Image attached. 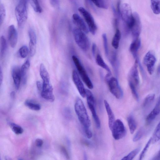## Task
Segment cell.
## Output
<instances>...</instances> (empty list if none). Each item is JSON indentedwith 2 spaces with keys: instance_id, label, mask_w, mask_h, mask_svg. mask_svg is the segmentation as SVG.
<instances>
[{
  "instance_id": "obj_47",
  "label": "cell",
  "mask_w": 160,
  "mask_h": 160,
  "mask_svg": "<svg viewBox=\"0 0 160 160\" xmlns=\"http://www.w3.org/2000/svg\"><path fill=\"white\" fill-rule=\"evenodd\" d=\"M82 143L87 146H89L91 145L90 143L88 140L85 139H82Z\"/></svg>"
},
{
  "instance_id": "obj_27",
  "label": "cell",
  "mask_w": 160,
  "mask_h": 160,
  "mask_svg": "<svg viewBox=\"0 0 160 160\" xmlns=\"http://www.w3.org/2000/svg\"><path fill=\"white\" fill-rule=\"evenodd\" d=\"M7 48L6 40L5 37L2 35L0 38V57L3 58L6 53Z\"/></svg>"
},
{
  "instance_id": "obj_15",
  "label": "cell",
  "mask_w": 160,
  "mask_h": 160,
  "mask_svg": "<svg viewBox=\"0 0 160 160\" xmlns=\"http://www.w3.org/2000/svg\"><path fill=\"white\" fill-rule=\"evenodd\" d=\"M72 20L77 28L85 33L89 32L88 27L83 19L78 14L74 13L72 16Z\"/></svg>"
},
{
  "instance_id": "obj_8",
  "label": "cell",
  "mask_w": 160,
  "mask_h": 160,
  "mask_svg": "<svg viewBox=\"0 0 160 160\" xmlns=\"http://www.w3.org/2000/svg\"><path fill=\"white\" fill-rule=\"evenodd\" d=\"M112 135L116 140H120L124 137L126 134V130L122 122L120 119L116 120L112 129Z\"/></svg>"
},
{
  "instance_id": "obj_33",
  "label": "cell",
  "mask_w": 160,
  "mask_h": 160,
  "mask_svg": "<svg viewBox=\"0 0 160 160\" xmlns=\"http://www.w3.org/2000/svg\"><path fill=\"white\" fill-rule=\"evenodd\" d=\"M140 149V148H138L133 150L123 158L121 160H132L138 153Z\"/></svg>"
},
{
  "instance_id": "obj_49",
  "label": "cell",
  "mask_w": 160,
  "mask_h": 160,
  "mask_svg": "<svg viewBox=\"0 0 160 160\" xmlns=\"http://www.w3.org/2000/svg\"><path fill=\"white\" fill-rule=\"evenodd\" d=\"M2 73V70L1 67H0V84H1L2 82V78H3Z\"/></svg>"
},
{
  "instance_id": "obj_37",
  "label": "cell",
  "mask_w": 160,
  "mask_h": 160,
  "mask_svg": "<svg viewBox=\"0 0 160 160\" xmlns=\"http://www.w3.org/2000/svg\"><path fill=\"white\" fill-rule=\"evenodd\" d=\"M5 8L3 3H0V24L1 25L3 22L6 17Z\"/></svg>"
},
{
  "instance_id": "obj_6",
  "label": "cell",
  "mask_w": 160,
  "mask_h": 160,
  "mask_svg": "<svg viewBox=\"0 0 160 160\" xmlns=\"http://www.w3.org/2000/svg\"><path fill=\"white\" fill-rule=\"evenodd\" d=\"M72 59L83 82L88 88L92 89L93 87V84L79 59L75 55L72 56Z\"/></svg>"
},
{
  "instance_id": "obj_45",
  "label": "cell",
  "mask_w": 160,
  "mask_h": 160,
  "mask_svg": "<svg viewBox=\"0 0 160 160\" xmlns=\"http://www.w3.org/2000/svg\"><path fill=\"white\" fill-rule=\"evenodd\" d=\"M36 85L38 90L41 92L42 89V83L40 81H38L36 82Z\"/></svg>"
},
{
  "instance_id": "obj_48",
  "label": "cell",
  "mask_w": 160,
  "mask_h": 160,
  "mask_svg": "<svg viewBox=\"0 0 160 160\" xmlns=\"http://www.w3.org/2000/svg\"><path fill=\"white\" fill-rule=\"evenodd\" d=\"M153 160H160V151L154 158Z\"/></svg>"
},
{
  "instance_id": "obj_35",
  "label": "cell",
  "mask_w": 160,
  "mask_h": 160,
  "mask_svg": "<svg viewBox=\"0 0 160 160\" xmlns=\"http://www.w3.org/2000/svg\"><path fill=\"white\" fill-rule=\"evenodd\" d=\"M128 84L133 97L137 101H138L139 97L137 90V87L131 82L128 81Z\"/></svg>"
},
{
  "instance_id": "obj_38",
  "label": "cell",
  "mask_w": 160,
  "mask_h": 160,
  "mask_svg": "<svg viewBox=\"0 0 160 160\" xmlns=\"http://www.w3.org/2000/svg\"><path fill=\"white\" fill-rule=\"evenodd\" d=\"M152 142V138H151L146 143L143 149L141 152L139 157V160H142L147 152Z\"/></svg>"
},
{
  "instance_id": "obj_43",
  "label": "cell",
  "mask_w": 160,
  "mask_h": 160,
  "mask_svg": "<svg viewBox=\"0 0 160 160\" xmlns=\"http://www.w3.org/2000/svg\"><path fill=\"white\" fill-rule=\"evenodd\" d=\"M84 130L85 135L88 138L90 139L92 138V134L90 128L84 129Z\"/></svg>"
},
{
  "instance_id": "obj_44",
  "label": "cell",
  "mask_w": 160,
  "mask_h": 160,
  "mask_svg": "<svg viewBox=\"0 0 160 160\" xmlns=\"http://www.w3.org/2000/svg\"><path fill=\"white\" fill-rule=\"evenodd\" d=\"M35 143L37 147H40L43 145V141L42 139L38 138L36 139Z\"/></svg>"
},
{
  "instance_id": "obj_14",
  "label": "cell",
  "mask_w": 160,
  "mask_h": 160,
  "mask_svg": "<svg viewBox=\"0 0 160 160\" xmlns=\"http://www.w3.org/2000/svg\"><path fill=\"white\" fill-rule=\"evenodd\" d=\"M72 77L73 81L80 94L82 98H85L86 97V89L76 70L72 71Z\"/></svg>"
},
{
  "instance_id": "obj_31",
  "label": "cell",
  "mask_w": 160,
  "mask_h": 160,
  "mask_svg": "<svg viewBox=\"0 0 160 160\" xmlns=\"http://www.w3.org/2000/svg\"><path fill=\"white\" fill-rule=\"evenodd\" d=\"M97 7L104 9H107L108 7V1L105 0H93L91 1Z\"/></svg>"
},
{
  "instance_id": "obj_22",
  "label": "cell",
  "mask_w": 160,
  "mask_h": 160,
  "mask_svg": "<svg viewBox=\"0 0 160 160\" xmlns=\"http://www.w3.org/2000/svg\"><path fill=\"white\" fill-rule=\"evenodd\" d=\"M40 76L43 80V83H50V77L49 73L44 64L42 63L39 68Z\"/></svg>"
},
{
  "instance_id": "obj_52",
  "label": "cell",
  "mask_w": 160,
  "mask_h": 160,
  "mask_svg": "<svg viewBox=\"0 0 160 160\" xmlns=\"http://www.w3.org/2000/svg\"><path fill=\"white\" fill-rule=\"evenodd\" d=\"M18 160H22L21 159H18Z\"/></svg>"
},
{
  "instance_id": "obj_26",
  "label": "cell",
  "mask_w": 160,
  "mask_h": 160,
  "mask_svg": "<svg viewBox=\"0 0 160 160\" xmlns=\"http://www.w3.org/2000/svg\"><path fill=\"white\" fill-rule=\"evenodd\" d=\"M127 121L130 132L131 134H132L137 128L136 122L132 115H130L128 117Z\"/></svg>"
},
{
  "instance_id": "obj_9",
  "label": "cell",
  "mask_w": 160,
  "mask_h": 160,
  "mask_svg": "<svg viewBox=\"0 0 160 160\" xmlns=\"http://www.w3.org/2000/svg\"><path fill=\"white\" fill-rule=\"evenodd\" d=\"M111 93L117 98L120 99L123 96V92L117 79L114 77H111L106 80Z\"/></svg>"
},
{
  "instance_id": "obj_41",
  "label": "cell",
  "mask_w": 160,
  "mask_h": 160,
  "mask_svg": "<svg viewBox=\"0 0 160 160\" xmlns=\"http://www.w3.org/2000/svg\"><path fill=\"white\" fill-rule=\"evenodd\" d=\"M60 150L61 152L62 153L66 158L67 160H69L70 159V156L68 153L66 148L63 146H61L60 147Z\"/></svg>"
},
{
  "instance_id": "obj_12",
  "label": "cell",
  "mask_w": 160,
  "mask_h": 160,
  "mask_svg": "<svg viewBox=\"0 0 160 160\" xmlns=\"http://www.w3.org/2000/svg\"><path fill=\"white\" fill-rule=\"evenodd\" d=\"M138 66L137 61L135 60L130 70L128 76V81L133 83L137 88L139 86L140 82Z\"/></svg>"
},
{
  "instance_id": "obj_34",
  "label": "cell",
  "mask_w": 160,
  "mask_h": 160,
  "mask_svg": "<svg viewBox=\"0 0 160 160\" xmlns=\"http://www.w3.org/2000/svg\"><path fill=\"white\" fill-rule=\"evenodd\" d=\"M30 3L34 10L37 12L41 13L42 11V7L38 0H31L29 1Z\"/></svg>"
},
{
  "instance_id": "obj_20",
  "label": "cell",
  "mask_w": 160,
  "mask_h": 160,
  "mask_svg": "<svg viewBox=\"0 0 160 160\" xmlns=\"http://www.w3.org/2000/svg\"><path fill=\"white\" fill-rule=\"evenodd\" d=\"M104 103L108 116V126L110 129L111 130L115 121L114 115L108 102L106 100H104Z\"/></svg>"
},
{
  "instance_id": "obj_32",
  "label": "cell",
  "mask_w": 160,
  "mask_h": 160,
  "mask_svg": "<svg viewBox=\"0 0 160 160\" xmlns=\"http://www.w3.org/2000/svg\"><path fill=\"white\" fill-rule=\"evenodd\" d=\"M9 124L12 131L16 134L19 135L23 133V130L19 125L12 122H9Z\"/></svg>"
},
{
  "instance_id": "obj_11",
  "label": "cell",
  "mask_w": 160,
  "mask_h": 160,
  "mask_svg": "<svg viewBox=\"0 0 160 160\" xmlns=\"http://www.w3.org/2000/svg\"><path fill=\"white\" fill-rule=\"evenodd\" d=\"M134 22L131 30L133 38H139L142 30V24L139 16L137 12L133 13Z\"/></svg>"
},
{
  "instance_id": "obj_3",
  "label": "cell",
  "mask_w": 160,
  "mask_h": 160,
  "mask_svg": "<svg viewBox=\"0 0 160 160\" xmlns=\"http://www.w3.org/2000/svg\"><path fill=\"white\" fill-rule=\"evenodd\" d=\"M75 42L78 46L84 51H88L90 46V42L86 33L77 28L73 30Z\"/></svg>"
},
{
  "instance_id": "obj_1",
  "label": "cell",
  "mask_w": 160,
  "mask_h": 160,
  "mask_svg": "<svg viewBox=\"0 0 160 160\" xmlns=\"http://www.w3.org/2000/svg\"><path fill=\"white\" fill-rule=\"evenodd\" d=\"M74 109L78 119L84 129H89L91 122L82 100L78 97L74 104Z\"/></svg>"
},
{
  "instance_id": "obj_25",
  "label": "cell",
  "mask_w": 160,
  "mask_h": 160,
  "mask_svg": "<svg viewBox=\"0 0 160 160\" xmlns=\"http://www.w3.org/2000/svg\"><path fill=\"white\" fill-rule=\"evenodd\" d=\"M24 104L30 109L34 111H39L41 108L39 103L32 100H27L25 101Z\"/></svg>"
},
{
  "instance_id": "obj_19",
  "label": "cell",
  "mask_w": 160,
  "mask_h": 160,
  "mask_svg": "<svg viewBox=\"0 0 160 160\" xmlns=\"http://www.w3.org/2000/svg\"><path fill=\"white\" fill-rule=\"evenodd\" d=\"M141 45V41L139 38H133L130 46V51L133 57L136 59L138 58V52Z\"/></svg>"
},
{
  "instance_id": "obj_24",
  "label": "cell",
  "mask_w": 160,
  "mask_h": 160,
  "mask_svg": "<svg viewBox=\"0 0 160 160\" xmlns=\"http://www.w3.org/2000/svg\"><path fill=\"white\" fill-rule=\"evenodd\" d=\"M121 38V32L117 28L116 30L112 41V45L115 49H117L118 48Z\"/></svg>"
},
{
  "instance_id": "obj_5",
  "label": "cell",
  "mask_w": 160,
  "mask_h": 160,
  "mask_svg": "<svg viewBox=\"0 0 160 160\" xmlns=\"http://www.w3.org/2000/svg\"><path fill=\"white\" fill-rule=\"evenodd\" d=\"M86 97L87 104L92 113L97 128H99L101 127L100 119L97 114L95 108V102L92 93L89 90L86 89Z\"/></svg>"
},
{
  "instance_id": "obj_39",
  "label": "cell",
  "mask_w": 160,
  "mask_h": 160,
  "mask_svg": "<svg viewBox=\"0 0 160 160\" xmlns=\"http://www.w3.org/2000/svg\"><path fill=\"white\" fill-rule=\"evenodd\" d=\"M144 134V131L142 128H140L135 134L133 138L134 142H136L139 140L143 137Z\"/></svg>"
},
{
  "instance_id": "obj_29",
  "label": "cell",
  "mask_w": 160,
  "mask_h": 160,
  "mask_svg": "<svg viewBox=\"0 0 160 160\" xmlns=\"http://www.w3.org/2000/svg\"><path fill=\"white\" fill-rule=\"evenodd\" d=\"M152 138V142L155 143L160 140V121L156 127Z\"/></svg>"
},
{
  "instance_id": "obj_13",
  "label": "cell",
  "mask_w": 160,
  "mask_h": 160,
  "mask_svg": "<svg viewBox=\"0 0 160 160\" xmlns=\"http://www.w3.org/2000/svg\"><path fill=\"white\" fill-rule=\"evenodd\" d=\"M29 42V53L30 56L33 57L36 51L37 36L34 30L30 28L28 32Z\"/></svg>"
},
{
  "instance_id": "obj_36",
  "label": "cell",
  "mask_w": 160,
  "mask_h": 160,
  "mask_svg": "<svg viewBox=\"0 0 160 160\" xmlns=\"http://www.w3.org/2000/svg\"><path fill=\"white\" fill-rule=\"evenodd\" d=\"M29 52V49L26 45L22 46L18 51L19 55L22 58H25L26 57Z\"/></svg>"
},
{
  "instance_id": "obj_51",
  "label": "cell",
  "mask_w": 160,
  "mask_h": 160,
  "mask_svg": "<svg viewBox=\"0 0 160 160\" xmlns=\"http://www.w3.org/2000/svg\"><path fill=\"white\" fill-rule=\"evenodd\" d=\"M157 71L158 73H160V64L158 68Z\"/></svg>"
},
{
  "instance_id": "obj_21",
  "label": "cell",
  "mask_w": 160,
  "mask_h": 160,
  "mask_svg": "<svg viewBox=\"0 0 160 160\" xmlns=\"http://www.w3.org/2000/svg\"><path fill=\"white\" fill-rule=\"evenodd\" d=\"M30 66V62L29 59L27 60L21 67L22 80L23 84L26 83L27 73Z\"/></svg>"
},
{
  "instance_id": "obj_10",
  "label": "cell",
  "mask_w": 160,
  "mask_h": 160,
  "mask_svg": "<svg viewBox=\"0 0 160 160\" xmlns=\"http://www.w3.org/2000/svg\"><path fill=\"white\" fill-rule=\"evenodd\" d=\"M156 62V59L153 52L151 51H148L144 57L143 63L150 74L153 73Z\"/></svg>"
},
{
  "instance_id": "obj_17",
  "label": "cell",
  "mask_w": 160,
  "mask_h": 160,
  "mask_svg": "<svg viewBox=\"0 0 160 160\" xmlns=\"http://www.w3.org/2000/svg\"><path fill=\"white\" fill-rule=\"evenodd\" d=\"M160 113V95L159 96L154 107L147 115L146 121L148 124L151 123Z\"/></svg>"
},
{
  "instance_id": "obj_42",
  "label": "cell",
  "mask_w": 160,
  "mask_h": 160,
  "mask_svg": "<svg viewBox=\"0 0 160 160\" xmlns=\"http://www.w3.org/2000/svg\"><path fill=\"white\" fill-rule=\"evenodd\" d=\"M50 4L54 8L58 9L60 7L59 1L57 0H51L50 1Z\"/></svg>"
},
{
  "instance_id": "obj_7",
  "label": "cell",
  "mask_w": 160,
  "mask_h": 160,
  "mask_svg": "<svg viewBox=\"0 0 160 160\" xmlns=\"http://www.w3.org/2000/svg\"><path fill=\"white\" fill-rule=\"evenodd\" d=\"M78 10L86 22L89 32L92 34L95 35L97 28L92 16L83 7H80L78 8Z\"/></svg>"
},
{
  "instance_id": "obj_2",
  "label": "cell",
  "mask_w": 160,
  "mask_h": 160,
  "mask_svg": "<svg viewBox=\"0 0 160 160\" xmlns=\"http://www.w3.org/2000/svg\"><path fill=\"white\" fill-rule=\"evenodd\" d=\"M27 1H19L15 9V14L18 25L22 27L28 18Z\"/></svg>"
},
{
  "instance_id": "obj_23",
  "label": "cell",
  "mask_w": 160,
  "mask_h": 160,
  "mask_svg": "<svg viewBox=\"0 0 160 160\" xmlns=\"http://www.w3.org/2000/svg\"><path fill=\"white\" fill-rule=\"evenodd\" d=\"M96 62L97 64L105 69L108 72L107 74L111 75V72L108 66L104 62L103 58L99 54L97 55L96 58Z\"/></svg>"
},
{
  "instance_id": "obj_4",
  "label": "cell",
  "mask_w": 160,
  "mask_h": 160,
  "mask_svg": "<svg viewBox=\"0 0 160 160\" xmlns=\"http://www.w3.org/2000/svg\"><path fill=\"white\" fill-rule=\"evenodd\" d=\"M119 10L122 19L131 29L134 22V17L130 6L126 3H122L120 6Z\"/></svg>"
},
{
  "instance_id": "obj_50",
  "label": "cell",
  "mask_w": 160,
  "mask_h": 160,
  "mask_svg": "<svg viewBox=\"0 0 160 160\" xmlns=\"http://www.w3.org/2000/svg\"><path fill=\"white\" fill-rule=\"evenodd\" d=\"M84 160H87V157L85 152H84L83 154Z\"/></svg>"
},
{
  "instance_id": "obj_46",
  "label": "cell",
  "mask_w": 160,
  "mask_h": 160,
  "mask_svg": "<svg viewBox=\"0 0 160 160\" xmlns=\"http://www.w3.org/2000/svg\"><path fill=\"white\" fill-rule=\"evenodd\" d=\"M96 48V44L95 43H93L92 46V55L94 56L95 55Z\"/></svg>"
},
{
  "instance_id": "obj_16",
  "label": "cell",
  "mask_w": 160,
  "mask_h": 160,
  "mask_svg": "<svg viewBox=\"0 0 160 160\" xmlns=\"http://www.w3.org/2000/svg\"><path fill=\"white\" fill-rule=\"evenodd\" d=\"M8 35L10 45L12 48H14L17 43L18 34L17 30L13 25H11L9 27Z\"/></svg>"
},
{
  "instance_id": "obj_30",
  "label": "cell",
  "mask_w": 160,
  "mask_h": 160,
  "mask_svg": "<svg viewBox=\"0 0 160 160\" xmlns=\"http://www.w3.org/2000/svg\"><path fill=\"white\" fill-rule=\"evenodd\" d=\"M151 7L154 14L160 13V0H151Z\"/></svg>"
},
{
  "instance_id": "obj_28",
  "label": "cell",
  "mask_w": 160,
  "mask_h": 160,
  "mask_svg": "<svg viewBox=\"0 0 160 160\" xmlns=\"http://www.w3.org/2000/svg\"><path fill=\"white\" fill-rule=\"evenodd\" d=\"M155 95L154 93H151L148 94L145 98L142 103L143 107L147 108L150 105L153 101Z\"/></svg>"
},
{
  "instance_id": "obj_18",
  "label": "cell",
  "mask_w": 160,
  "mask_h": 160,
  "mask_svg": "<svg viewBox=\"0 0 160 160\" xmlns=\"http://www.w3.org/2000/svg\"><path fill=\"white\" fill-rule=\"evenodd\" d=\"M12 74L15 88L18 90L22 80L21 68L18 66H14L12 69Z\"/></svg>"
},
{
  "instance_id": "obj_40",
  "label": "cell",
  "mask_w": 160,
  "mask_h": 160,
  "mask_svg": "<svg viewBox=\"0 0 160 160\" xmlns=\"http://www.w3.org/2000/svg\"><path fill=\"white\" fill-rule=\"evenodd\" d=\"M102 37L105 53L106 55L108 56V49L107 35L105 33H103L102 34Z\"/></svg>"
}]
</instances>
